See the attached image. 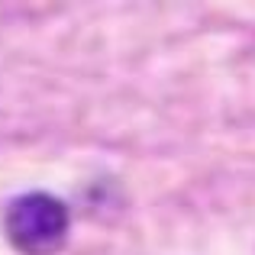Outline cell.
Returning a JSON list of instances; mask_svg holds the SVG:
<instances>
[{"mask_svg":"<svg viewBox=\"0 0 255 255\" xmlns=\"http://www.w3.org/2000/svg\"><path fill=\"white\" fill-rule=\"evenodd\" d=\"M6 236L26 255H52L68 236V210L49 194H26L6 210Z\"/></svg>","mask_w":255,"mask_h":255,"instance_id":"6da1fadb","label":"cell"}]
</instances>
